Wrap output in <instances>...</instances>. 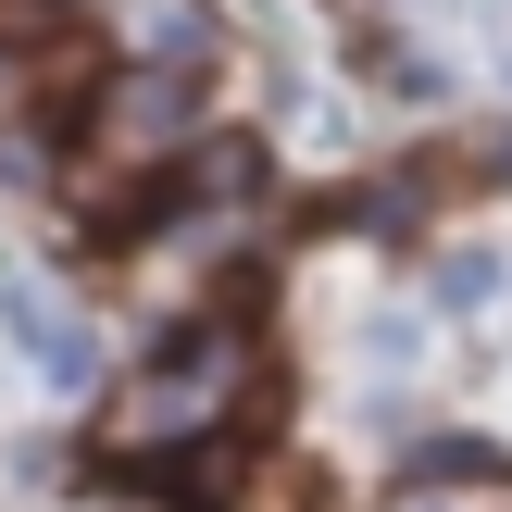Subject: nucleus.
I'll use <instances>...</instances> for the list:
<instances>
[{
  "label": "nucleus",
  "instance_id": "1",
  "mask_svg": "<svg viewBox=\"0 0 512 512\" xmlns=\"http://www.w3.org/2000/svg\"><path fill=\"white\" fill-rule=\"evenodd\" d=\"M225 400H238V325H188L163 363L125 388L113 413V450H175V438H213Z\"/></svg>",
  "mask_w": 512,
  "mask_h": 512
},
{
  "label": "nucleus",
  "instance_id": "3",
  "mask_svg": "<svg viewBox=\"0 0 512 512\" xmlns=\"http://www.w3.org/2000/svg\"><path fill=\"white\" fill-rule=\"evenodd\" d=\"M488 275H500L488 250H450V263H438V288H450V300H488Z\"/></svg>",
  "mask_w": 512,
  "mask_h": 512
},
{
  "label": "nucleus",
  "instance_id": "2",
  "mask_svg": "<svg viewBox=\"0 0 512 512\" xmlns=\"http://www.w3.org/2000/svg\"><path fill=\"white\" fill-rule=\"evenodd\" d=\"M188 138H200L188 88H175V75H138V88L100 100V163H88V188H113L125 163H163V150H188Z\"/></svg>",
  "mask_w": 512,
  "mask_h": 512
},
{
  "label": "nucleus",
  "instance_id": "4",
  "mask_svg": "<svg viewBox=\"0 0 512 512\" xmlns=\"http://www.w3.org/2000/svg\"><path fill=\"white\" fill-rule=\"evenodd\" d=\"M250 512H313V488H300V475H263V488H250Z\"/></svg>",
  "mask_w": 512,
  "mask_h": 512
}]
</instances>
